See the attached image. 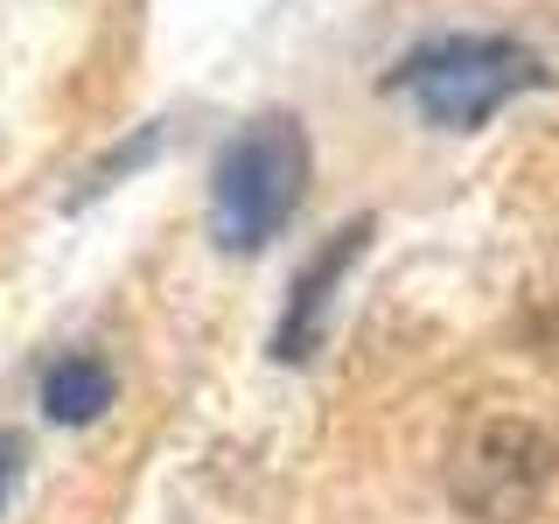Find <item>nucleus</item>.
Masks as SVG:
<instances>
[{
	"mask_svg": "<svg viewBox=\"0 0 559 524\" xmlns=\"http://www.w3.org/2000/svg\"><path fill=\"white\" fill-rule=\"evenodd\" d=\"M392 92L419 105V119L441 133H476L524 92H552V63L524 49L518 35H433L413 57L392 63Z\"/></svg>",
	"mask_w": 559,
	"mask_h": 524,
	"instance_id": "1",
	"label": "nucleus"
},
{
	"mask_svg": "<svg viewBox=\"0 0 559 524\" xmlns=\"http://www.w3.org/2000/svg\"><path fill=\"white\" fill-rule=\"evenodd\" d=\"M308 196V133L301 119L266 112L224 140L210 175V238L217 252H266Z\"/></svg>",
	"mask_w": 559,
	"mask_h": 524,
	"instance_id": "2",
	"label": "nucleus"
},
{
	"mask_svg": "<svg viewBox=\"0 0 559 524\" xmlns=\"http://www.w3.org/2000/svg\"><path fill=\"white\" fill-rule=\"evenodd\" d=\"M559 476V441L524 413H489L454 441L448 497L476 524H532Z\"/></svg>",
	"mask_w": 559,
	"mask_h": 524,
	"instance_id": "3",
	"label": "nucleus"
},
{
	"mask_svg": "<svg viewBox=\"0 0 559 524\" xmlns=\"http://www.w3.org/2000/svg\"><path fill=\"white\" fill-rule=\"evenodd\" d=\"M371 231H378V224L357 217V224L329 231V238L308 252V266L294 273L287 314H280V329H273V364H308L314 349H322V336H329V308H336V287L349 279V266L371 252Z\"/></svg>",
	"mask_w": 559,
	"mask_h": 524,
	"instance_id": "4",
	"label": "nucleus"
},
{
	"mask_svg": "<svg viewBox=\"0 0 559 524\" xmlns=\"http://www.w3.org/2000/svg\"><path fill=\"white\" fill-rule=\"evenodd\" d=\"M112 398H119L112 364L84 357V349H70V357H57L43 371V413L57 419V427H92V419L112 413Z\"/></svg>",
	"mask_w": 559,
	"mask_h": 524,
	"instance_id": "5",
	"label": "nucleus"
},
{
	"mask_svg": "<svg viewBox=\"0 0 559 524\" xmlns=\"http://www.w3.org/2000/svg\"><path fill=\"white\" fill-rule=\"evenodd\" d=\"M154 147H162V127H147V133H140V147H119V154H105V162L92 168V175H84V189H78V203H92L98 196V189H112V175H133L140 162H147V154Z\"/></svg>",
	"mask_w": 559,
	"mask_h": 524,
	"instance_id": "6",
	"label": "nucleus"
},
{
	"mask_svg": "<svg viewBox=\"0 0 559 524\" xmlns=\"http://www.w3.org/2000/svg\"><path fill=\"white\" fill-rule=\"evenodd\" d=\"M14 476H22V441H14V433H0V503H8Z\"/></svg>",
	"mask_w": 559,
	"mask_h": 524,
	"instance_id": "7",
	"label": "nucleus"
}]
</instances>
